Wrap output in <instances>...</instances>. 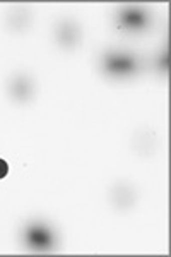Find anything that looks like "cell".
Segmentation results:
<instances>
[{
    "instance_id": "cell-1",
    "label": "cell",
    "mask_w": 171,
    "mask_h": 257,
    "mask_svg": "<svg viewBox=\"0 0 171 257\" xmlns=\"http://www.w3.org/2000/svg\"><path fill=\"white\" fill-rule=\"evenodd\" d=\"M161 146V139L157 132L151 127H140L132 136V148L140 158H151Z\"/></svg>"
},
{
    "instance_id": "cell-2",
    "label": "cell",
    "mask_w": 171,
    "mask_h": 257,
    "mask_svg": "<svg viewBox=\"0 0 171 257\" xmlns=\"http://www.w3.org/2000/svg\"><path fill=\"white\" fill-rule=\"evenodd\" d=\"M137 202V189L128 182H116L110 187V204L118 213H127Z\"/></svg>"
},
{
    "instance_id": "cell-3",
    "label": "cell",
    "mask_w": 171,
    "mask_h": 257,
    "mask_svg": "<svg viewBox=\"0 0 171 257\" xmlns=\"http://www.w3.org/2000/svg\"><path fill=\"white\" fill-rule=\"evenodd\" d=\"M57 41L62 48L65 50H72L76 48L81 41V28L77 26L74 21H64V23L58 24L57 28Z\"/></svg>"
},
{
    "instance_id": "cell-4",
    "label": "cell",
    "mask_w": 171,
    "mask_h": 257,
    "mask_svg": "<svg viewBox=\"0 0 171 257\" xmlns=\"http://www.w3.org/2000/svg\"><path fill=\"white\" fill-rule=\"evenodd\" d=\"M9 93L11 98L16 103H26L31 99L33 94V82L28 76L24 74H18L16 77H12L11 84H9Z\"/></svg>"
},
{
    "instance_id": "cell-5",
    "label": "cell",
    "mask_w": 171,
    "mask_h": 257,
    "mask_svg": "<svg viewBox=\"0 0 171 257\" xmlns=\"http://www.w3.org/2000/svg\"><path fill=\"white\" fill-rule=\"evenodd\" d=\"M7 26L14 33H24L31 26V11L26 7H14L7 16Z\"/></svg>"
},
{
    "instance_id": "cell-6",
    "label": "cell",
    "mask_w": 171,
    "mask_h": 257,
    "mask_svg": "<svg viewBox=\"0 0 171 257\" xmlns=\"http://www.w3.org/2000/svg\"><path fill=\"white\" fill-rule=\"evenodd\" d=\"M31 240H33V242L41 243V245H43V243L48 240V237H47V233H43V231H33V233H31Z\"/></svg>"
},
{
    "instance_id": "cell-7",
    "label": "cell",
    "mask_w": 171,
    "mask_h": 257,
    "mask_svg": "<svg viewBox=\"0 0 171 257\" xmlns=\"http://www.w3.org/2000/svg\"><path fill=\"white\" fill-rule=\"evenodd\" d=\"M7 172H9V167H7V163L4 160H0V178L6 177Z\"/></svg>"
}]
</instances>
